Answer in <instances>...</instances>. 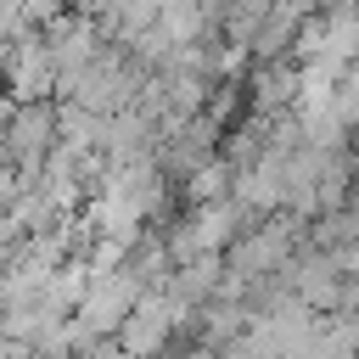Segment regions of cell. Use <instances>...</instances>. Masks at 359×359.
<instances>
[{"label":"cell","instance_id":"1","mask_svg":"<svg viewBox=\"0 0 359 359\" xmlns=\"http://www.w3.org/2000/svg\"><path fill=\"white\" fill-rule=\"evenodd\" d=\"M163 325H168L163 303H146V309H140V320H129V348H151V342L163 337Z\"/></svg>","mask_w":359,"mask_h":359}]
</instances>
